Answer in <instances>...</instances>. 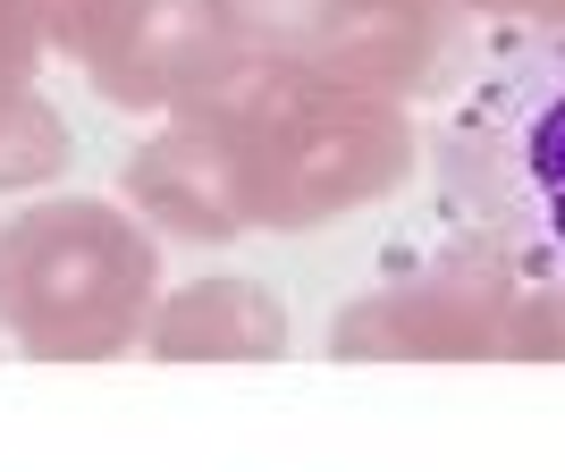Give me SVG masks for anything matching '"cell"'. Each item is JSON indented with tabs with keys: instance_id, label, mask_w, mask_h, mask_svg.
I'll return each mask as SVG.
<instances>
[{
	"instance_id": "cell-1",
	"label": "cell",
	"mask_w": 565,
	"mask_h": 472,
	"mask_svg": "<svg viewBox=\"0 0 565 472\" xmlns=\"http://www.w3.org/2000/svg\"><path fill=\"white\" fill-rule=\"evenodd\" d=\"M430 186L456 236L565 287V18L507 34L465 76L430 136Z\"/></svg>"
}]
</instances>
